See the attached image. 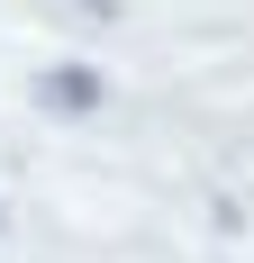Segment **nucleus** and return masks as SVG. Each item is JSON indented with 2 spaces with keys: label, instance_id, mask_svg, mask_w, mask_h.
Listing matches in <instances>:
<instances>
[{
  "label": "nucleus",
  "instance_id": "1",
  "mask_svg": "<svg viewBox=\"0 0 254 263\" xmlns=\"http://www.w3.org/2000/svg\"><path fill=\"white\" fill-rule=\"evenodd\" d=\"M100 100H109L100 64H46V73H37V109H55V118H91Z\"/></svg>",
  "mask_w": 254,
  "mask_h": 263
}]
</instances>
